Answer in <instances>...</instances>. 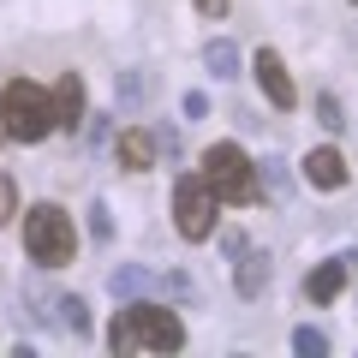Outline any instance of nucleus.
I'll use <instances>...</instances> for the list:
<instances>
[{
	"label": "nucleus",
	"instance_id": "nucleus-1",
	"mask_svg": "<svg viewBox=\"0 0 358 358\" xmlns=\"http://www.w3.org/2000/svg\"><path fill=\"white\" fill-rule=\"evenodd\" d=\"M0 131L13 143H42L54 131V108H48V90L30 84V78H13L0 90Z\"/></svg>",
	"mask_w": 358,
	"mask_h": 358
},
{
	"label": "nucleus",
	"instance_id": "nucleus-2",
	"mask_svg": "<svg viewBox=\"0 0 358 358\" xmlns=\"http://www.w3.org/2000/svg\"><path fill=\"white\" fill-rule=\"evenodd\" d=\"M24 251L36 257V268H66L78 257V227L60 203L24 209Z\"/></svg>",
	"mask_w": 358,
	"mask_h": 358
},
{
	"label": "nucleus",
	"instance_id": "nucleus-3",
	"mask_svg": "<svg viewBox=\"0 0 358 358\" xmlns=\"http://www.w3.org/2000/svg\"><path fill=\"white\" fill-rule=\"evenodd\" d=\"M203 185L215 192V203H251L257 197L251 155H245L239 143H209L203 150Z\"/></svg>",
	"mask_w": 358,
	"mask_h": 358
},
{
	"label": "nucleus",
	"instance_id": "nucleus-4",
	"mask_svg": "<svg viewBox=\"0 0 358 358\" xmlns=\"http://www.w3.org/2000/svg\"><path fill=\"white\" fill-rule=\"evenodd\" d=\"M173 227H179V239H192V245H203L215 233V192L203 185V173L173 179Z\"/></svg>",
	"mask_w": 358,
	"mask_h": 358
},
{
	"label": "nucleus",
	"instance_id": "nucleus-5",
	"mask_svg": "<svg viewBox=\"0 0 358 358\" xmlns=\"http://www.w3.org/2000/svg\"><path fill=\"white\" fill-rule=\"evenodd\" d=\"M126 317H131V334H138V346H155V352H179V346H185V322H179L167 305H155V299H138V305H126Z\"/></svg>",
	"mask_w": 358,
	"mask_h": 358
},
{
	"label": "nucleus",
	"instance_id": "nucleus-6",
	"mask_svg": "<svg viewBox=\"0 0 358 358\" xmlns=\"http://www.w3.org/2000/svg\"><path fill=\"white\" fill-rule=\"evenodd\" d=\"M251 78L263 84V96H268L275 108H281V114H293V108H299V90H293V78H287V60H281L275 48H257Z\"/></svg>",
	"mask_w": 358,
	"mask_h": 358
},
{
	"label": "nucleus",
	"instance_id": "nucleus-7",
	"mask_svg": "<svg viewBox=\"0 0 358 358\" xmlns=\"http://www.w3.org/2000/svg\"><path fill=\"white\" fill-rule=\"evenodd\" d=\"M114 299H131V293H167V299H192V281L185 275H150V268H114Z\"/></svg>",
	"mask_w": 358,
	"mask_h": 358
},
{
	"label": "nucleus",
	"instance_id": "nucleus-8",
	"mask_svg": "<svg viewBox=\"0 0 358 358\" xmlns=\"http://www.w3.org/2000/svg\"><path fill=\"white\" fill-rule=\"evenodd\" d=\"M299 173H305L310 185H317V192H341L346 179H352V173H346V155L334 150V143H322V150H310L305 162H299Z\"/></svg>",
	"mask_w": 358,
	"mask_h": 358
},
{
	"label": "nucleus",
	"instance_id": "nucleus-9",
	"mask_svg": "<svg viewBox=\"0 0 358 358\" xmlns=\"http://www.w3.org/2000/svg\"><path fill=\"white\" fill-rule=\"evenodd\" d=\"M48 108H54V126L78 131V126H84V120H90V108H84V78H78V72H66L60 84H54Z\"/></svg>",
	"mask_w": 358,
	"mask_h": 358
},
{
	"label": "nucleus",
	"instance_id": "nucleus-10",
	"mask_svg": "<svg viewBox=\"0 0 358 358\" xmlns=\"http://www.w3.org/2000/svg\"><path fill=\"white\" fill-rule=\"evenodd\" d=\"M114 155H120V167H126V173H150L162 150H155V131H143V126H126V131L114 138Z\"/></svg>",
	"mask_w": 358,
	"mask_h": 358
},
{
	"label": "nucleus",
	"instance_id": "nucleus-11",
	"mask_svg": "<svg viewBox=\"0 0 358 358\" xmlns=\"http://www.w3.org/2000/svg\"><path fill=\"white\" fill-rule=\"evenodd\" d=\"M346 275H352V268H346V257H329V263H317L305 275V293L317 299V305H334V299H341V287H346Z\"/></svg>",
	"mask_w": 358,
	"mask_h": 358
},
{
	"label": "nucleus",
	"instance_id": "nucleus-12",
	"mask_svg": "<svg viewBox=\"0 0 358 358\" xmlns=\"http://www.w3.org/2000/svg\"><path fill=\"white\" fill-rule=\"evenodd\" d=\"M268 287V251H251V245H245L239 251V268H233V293L239 299H257Z\"/></svg>",
	"mask_w": 358,
	"mask_h": 358
},
{
	"label": "nucleus",
	"instance_id": "nucleus-13",
	"mask_svg": "<svg viewBox=\"0 0 358 358\" xmlns=\"http://www.w3.org/2000/svg\"><path fill=\"white\" fill-rule=\"evenodd\" d=\"M203 66L215 72V84H221V78H239V48H233L227 36H215V42L203 48Z\"/></svg>",
	"mask_w": 358,
	"mask_h": 358
},
{
	"label": "nucleus",
	"instance_id": "nucleus-14",
	"mask_svg": "<svg viewBox=\"0 0 358 358\" xmlns=\"http://www.w3.org/2000/svg\"><path fill=\"white\" fill-rule=\"evenodd\" d=\"M54 310H60V329L66 334H90V305H84V299H54Z\"/></svg>",
	"mask_w": 358,
	"mask_h": 358
},
{
	"label": "nucleus",
	"instance_id": "nucleus-15",
	"mask_svg": "<svg viewBox=\"0 0 358 358\" xmlns=\"http://www.w3.org/2000/svg\"><path fill=\"white\" fill-rule=\"evenodd\" d=\"M317 126L322 131H346V114H341V96H334V90L317 96Z\"/></svg>",
	"mask_w": 358,
	"mask_h": 358
},
{
	"label": "nucleus",
	"instance_id": "nucleus-16",
	"mask_svg": "<svg viewBox=\"0 0 358 358\" xmlns=\"http://www.w3.org/2000/svg\"><path fill=\"white\" fill-rule=\"evenodd\" d=\"M108 346H114L120 358H126V352H138V334H131V317H126V310H120V317L108 322Z\"/></svg>",
	"mask_w": 358,
	"mask_h": 358
},
{
	"label": "nucleus",
	"instance_id": "nucleus-17",
	"mask_svg": "<svg viewBox=\"0 0 358 358\" xmlns=\"http://www.w3.org/2000/svg\"><path fill=\"white\" fill-rule=\"evenodd\" d=\"M293 352L299 358H322V352H329V334H322V329H293Z\"/></svg>",
	"mask_w": 358,
	"mask_h": 358
},
{
	"label": "nucleus",
	"instance_id": "nucleus-18",
	"mask_svg": "<svg viewBox=\"0 0 358 358\" xmlns=\"http://www.w3.org/2000/svg\"><path fill=\"white\" fill-rule=\"evenodd\" d=\"M90 233H96V239H114V221H108V203H90Z\"/></svg>",
	"mask_w": 358,
	"mask_h": 358
},
{
	"label": "nucleus",
	"instance_id": "nucleus-19",
	"mask_svg": "<svg viewBox=\"0 0 358 358\" xmlns=\"http://www.w3.org/2000/svg\"><path fill=\"white\" fill-rule=\"evenodd\" d=\"M13 215H18V192H13V179L0 173V227H6Z\"/></svg>",
	"mask_w": 358,
	"mask_h": 358
},
{
	"label": "nucleus",
	"instance_id": "nucleus-20",
	"mask_svg": "<svg viewBox=\"0 0 358 358\" xmlns=\"http://www.w3.org/2000/svg\"><path fill=\"white\" fill-rule=\"evenodd\" d=\"M143 96H150V78H143V72H131L126 84H120V102H143Z\"/></svg>",
	"mask_w": 358,
	"mask_h": 358
},
{
	"label": "nucleus",
	"instance_id": "nucleus-21",
	"mask_svg": "<svg viewBox=\"0 0 358 358\" xmlns=\"http://www.w3.org/2000/svg\"><path fill=\"white\" fill-rule=\"evenodd\" d=\"M179 108H185V120H209V96H203V90H192Z\"/></svg>",
	"mask_w": 358,
	"mask_h": 358
},
{
	"label": "nucleus",
	"instance_id": "nucleus-22",
	"mask_svg": "<svg viewBox=\"0 0 358 358\" xmlns=\"http://www.w3.org/2000/svg\"><path fill=\"white\" fill-rule=\"evenodd\" d=\"M263 173H268V185H275V192H287V173H281V162H275V155L263 162Z\"/></svg>",
	"mask_w": 358,
	"mask_h": 358
},
{
	"label": "nucleus",
	"instance_id": "nucleus-23",
	"mask_svg": "<svg viewBox=\"0 0 358 358\" xmlns=\"http://www.w3.org/2000/svg\"><path fill=\"white\" fill-rule=\"evenodd\" d=\"M192 6H197L203 18H221V13H227V0H192Z\"/></svg>",
	"mask_w": 358,
	"mask_h": 358
},
{
	"label": "nucleus",
	"instance_id": "nucleus-24",
	"mask_svg": "<svg viewBox=\"0 0 358 358\" xmlns=\"http://www.w3.org/2000/svg\"><path fill=\"white\" fill-rule=\"evenodd\" d=\"M352 6H358V0H352Z\"/></svg>",
	"mask_w": 358,
	"mask_h": 358
}]
</instances>
